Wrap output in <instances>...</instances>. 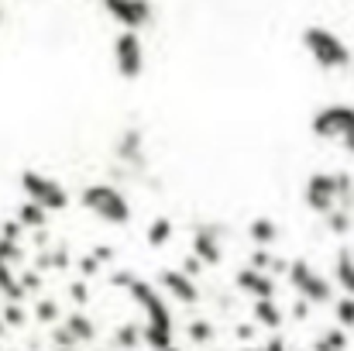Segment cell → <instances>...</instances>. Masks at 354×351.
Instances as JSON below:
<instances>
[{"label":"cell","instance_id":"1","mask_svg":"<svg viewBox=\"0 0 354 351\" xmlns=\"http://www.w3.org/2000/svg\"><path fill=\"white\" fill-rule=\"evenodd\" d=\"M127 296L138 303V310L145 314V324H141V341L151 351H169L176 341V321H172V310L169 303L162 300V293L145 282L141 276L127 286Z\"/></svg>","mask_w":354,"mask_h":351},{"label":"cell","instance_id":"2","mask_svg":"<svg viewBox=\"0 0 354 351\" xmlns=\"http://www.w3.org/2000/svg\"><path fill=\"white\" fill-rule=\"evenodd\" d=\"M80 204L93 217H100L104 224H111V228H124L131 221V214H134L131 210V200L120 193L118 186H111V183H90V186H83Z\"/></svg>","mask_w":354,"mask_h":351},{"label":"cell","instance_id":"3","mask_svg":"<svg viewBox=\"0 0 354 351\" xmlns=\"http://www.w3.org/2000/svg\"><path fill=\"white\" fill-rule=\"evenodd\" d=\"M303 45H306L310 59H313L320 69H327V73L348 69L354 59L348 42H344L341 35H334L330 28H320V24H310V28L303 31Z\"/></svg>","mask_w":354,"mask_h":351},{"label":"cell","instance_id":"4","mask_svg":"<svg viewBox=\"0 0 354 351\" xmlns=\"http://www.w3.org/2000/svg\"><path fill=\"white\" fill-rule=\"evenodd\" d=\"M21 190H24L28 204L41 207L45 214H62L69 207V190L59 179H52V176H45L38 169H24L21 172Z\"/></svg>","mask_w":354,"mask_h":351},{"label":"cell","instance_id":"5","mask_svg":"<svg viewBox=\"0 0 354 351\" xmlns=\"http://www.w3.org/2000/svg\"><path fill=\"white\" fill-rule=\"evenodd\" d=\"M286 279H289V286L299 293V300L310 303V307H320V303H330V300H334V286H330V279H324L306 258L289 262Z\"/></svg>","mask_w":354,"mask_h":351},{"label":"cell","instance_id":"6","mask_svg":"<svg viewBox=\"0 0 354 351\" xmlns=\"http://www.w3.org/2000/svg\"><path fill=\"white\" fill-rule=\"evenodd\" d=\"M310 131L320 141H344L354 131V107L351 104H330V107L317 111L310 120Z\"/></svg>","mask_w":354,"mask_h":351},{"label":"cell","instance_id":"7","mask_svg":"<svg viewBox=\"0 0 354 351\" xmlns=\"http://www.w3.org/2000/svg\"><path fill=\"white\" fill-rule=\"evenodd\" d=\"M114 66L120 80H138L145 69V45L134 31H118L114 38Z\"/></svg>","mask_w":354,"mask_h":351},{"label":"cell","instance_id":"8","mask_svg":"<svg viewBox=\"0 0 354 351\" xmlns=\"http://www.w3.org/2000/svg\"><path fill=\"white\" fill-rule=\"evenodd\" d=\"M303 200L313 214L327 217L337 210V183H334V172H313L306 179V190H303Z\"/></svg>","mask_w":354,"mask_h":351},{"label":"cell","instance_id":"9","mask_svg":"<svg viewBox=\"0 0 354 351\" xmlns=\"http://www.w3.org/2000/svg\"><path fill=\"white\" fill-rule=\"evenodd\" d=\"M114 21L120 24V31H141V28H148L151 24V17H155V7L151 3H134V0H111L107 7H104Z\"/></svg>","mask_w":354,"mask_h":351},{"label":"cell","instance_id":"10","mask_svg":"<svg viewBox=\"0 0 354 351\" xmlns=\"http://www.w3.org/2000/svg\"><path fill=\"white\" fill-rule=\"evenodd\" d=\"M158 286H162L172 300H179V303H186V307L200 303V286H196V279H189V276L179 272V269H158Z\"/></svg>","mask_w":354,"mask_h":351},{"label":"cell","instance_id":"11","mask_svg":"<svg viewBox=\"0 0 354 351\" xmlns=\"http://www.w3.org/2000/svg\"><path fill=\"white\" fill-rule=\"evenodd\" d=\"M234 286L244 296H251V303H254V300H275V296H279L275 279H272L268 272H258V269H248V265L234 276Z\"/></svg>","mask_w":354,"mask_h":351},{"label":"cell","instance_id":"12","mask_svg":"<svg viewBox=\"0 0 354 351\" xmlns=\"http://www.w3.org/2000/svg\"><path fill=\"white\" fill-rule=\"evenodd\" d=\"M193 258L200 265H221L224 262V248H221L217 228H200L193 234Z\"/></svg>","mask_w":354,"mask_h":351},{"label":"cell","instance_id":"13","mask_svg":"<svg viewBox=\"0 0 354 351\" xmlns=\"http://www.w3.org/2000/svg\"><path fill=\"white\" fill-rule=\"evenodd\" d=\"M251 324L254 327H265L268 334H279L282 331V324H286V314H282V307H279V300H254L251 303Z\"/></svg>","mask_w":354,"mask_h":351},{"label":"cell","instance_id":"14","mask_svg":"<svg viewBox=\"0 0 354 351\" xmlns=\"http://www.w3.org/2000/svg\"><path fill=\"white\" fill-rule=\"evenodd\" d=\"M62 331H66V338L73 341V348L97 338V327H93V321H90L86 314H69V317L62 321Z\"/></svg>","mask_w":354,"mask_h":351},{"label":"cell","instance_id":"15","mask_svg":"<svg viewBox=\"0 0 354 351\" xmlns=\"http://www.w3.org/2000/svg\"><path fill=\"white\" fill-rule=\"evenodd\" d=\"M330 286H341L344 296H354V251L341 248L337 258H334V282Z\"/></svg>","mask_w":354,"mask_h":351},{"label":"cell","instance_id":"16","mask_svg":"<svg viewBox=\"0 0 354 351\" xmlns=\"http://www.w3.org/2000/svg\"><path fill=\"white\" fill-rule=\"evenodd\" d=\"M248 237L254 241V248H272L279 241V224L272 217H254L248 224Z\"/></svg>","mask_w":354,"mask_h":351},{"label":"cell","instance_id":"17","mask_svg":"<svg viewBox=\"0 0 354 351\" xmlns=\"http://www.w3.org/2000/svg\"><path fill=\"white\" fill-rule=\"evenodd\" d=\"M14 221L21 224V228H28V231H45V224H48V214L41 210V207H35V204H21L17 207V214H14Z\"/></svg>","mask_w":354,"mask_h":351},{"label":"cell","instance_id":"18","mask_svg":"<svg viewBox=\"0 0 354 351\" xmlns=\"http://www.w3.org/2000/svg\"><path fill=\"white\" fill-rule=\"evenodd\" d=\"M118 155L131 165H145V152H141V134L138 131H124L118 145Z\"/></svg>","mask_w":354,"mask_h":351},{"label":"cell","instance_id":"19","mask_svg":"<svg viewBox=\"0 0 354 351\" xmlns=\"http://www.w3.org/2000/svg\"><path fill=\"white\" fill-rule=\"evenodd\" d=\"M313 351H348V331L327 327V331L313 341Z\"/></svg>","mask_w":354,"mask_h":351},{"label":"cell","instance_id":"20","mask_svg":"<svg viewBox=\"0 0 354 351\" xmlns=\"http://www.w3.org/2000/svg\"><path fill=\"white\" fill-rule=\"evenodd\" d=\"M172 231H176V228H172L169 217H155V221L148 224V244H151V248H165V244L172 241Z\"/></svg>","mask_w":354,"mask_h":351},{"label":"cell","instance_id":"21","mask_svg":"<svg viewBox=\"0 0 354 351\" xmlns=\"http://www.w3.org/2000/svg\"><path fill=\"white\" fill-rule=\"evenodd\" d=\"M114 345H118V348L134 351L138 345H141V324H120L118 331H114Z\"/></svg>","mask_w":354,"mask_h":351},{"label":"cell","instance_id":"22","mask_svg":"<svg viewBox=\"0 0 354 351\" xmlns=\"http://www.w3.org/2000/svg\"><path fill=\"white\" fill-rule=\"evenodd\" d=\"M334 321L341 331H351L354 327V296H341L334 300Z\"/></svg>","mask_w":354,"mask_h":351},{"label":"cell","instance_id":"23","mask_svg":"<svg viewBox=\"0 0 354 351\" xmlns=\"http://www.w3.org/2000/svg\"><path fill=\"white\" fill-rule=\"evenodd\" d=\"M186 338L193 345H210L214 341V324L210 321H189L186 324Z\"/></svg>","mask_w":354,"mask_h":351},{"label":"cell","instance_id":"24","mask_svg":"<svg viewBox=\"0 0 354 351\" xmlns=\"http://www.w3.org/2000/svg\"><path fill=\"white\" fill-rule=\"evenodd\" d=\"M35 317L41 324H59L62 321V310H59L55 300H35Z\"/></svg>","mask_w":354,"mask_h":351},{"label":"cell","instance_id":"25","mask_svg":"<svg viewBox=\"0 0 354 351\" xmlns=\"http://www.w3.org/2000/svg\"><path fill=\"white\" fill-rule=\"evenodd\" d=\"M334 183H337V204H351L354 200V176L348 172H334Z\"/></svg>","mask_w":354,"mask_h":351},{"label":"cell","instance_id":"26","mask_svg":"<svg viewBox=\"0 0 354 351\" xmlns=\"http://www.w3.org/2000/svg\"><path fill=\"white\" fill-rule=\"evenodd\" d=\"M327 228H330L334 234H348L354 228L351 214H348V210H334V214H327Z\"/></svg>","mask_w":354,"mask_h":351},{"label":"cell","instance_id":"27","mask_svg":"<svg viewBox=\"0 0 354 351\" xmlns=\"http://www.w3.org/2000/svg\"><path fill=\"white\" fill-rule=\"evenodd\" d=\"M28 324V314L21 310V303H7L3 307V327H24Z\"/></svg>","mask_w":354,"mask_h":351},{"label":"cell","instance_id":"28","mask_svg":"<svg viewBox=\"0 0 354 351\" xmlns=\"http://www.w3.org/2000/svg\"><path fill=\"white\" fill-rule=\"evenodd\" d=\"M134 279H138V276H134L131 269H114V272H111V286H118V289H127Z\"/></svg>","mask_w":354,"mask_h":351},{"label":"cell","instance_id":"29","mask_svg":"<svg viewBox=\"0 0 354 351\" xmlns=\"http://www.w3.org/2000/svg\"><path fill=\"white\" fill-rule=\"evenodd\" d=\"M21 231H24V228H21V224H17V221L10 217V221H3V228H0V237H3V241H17V244H21Z\"/></svg>","mask_w":354,"mask_h":351},{"label":"cell","instance_id":"30","mask_svg":"<svg viewBox=\"0 0 354 351\" xmlns=\"http://www.w3.org/2000/svg\"><path fill=\"white\" fill-rule=\"evenodd\" d=\"M258 351H289V341H286L282 331H279V334H268V341H265Z\"/></svg>","mask_w":354,"mask_h":351},{"label":"cell","instance_id":"31","mask_svg":"<svg viewBox=\"0 0 354 351\" xmlns=\"http://www.w3.org/2000/svg\"><path fill=\"white\" fill-rule=\"evenodd\" d=\"M90 255H93V258L100 262V269H104V265H111V262H114V255H118V251H114V248H107V244H100V248H93Z\"/></svg>","mask_w":354,"mask_h":351},{"label":"cell","instance_id":"32","mask_svg":"<svg viewBox=\"0 0 354 351\" xmlns=\"http://www.w3.org/2000/svg\"><path fill=\"white\" fill-rule=\"evenodd\" d=\"M80 272L90 279V276H97V272H104V269H100V262H97L93 255H86V258H80Z\"/></svg>","mask_w":354,"mask_h":351},{"label":"cell","instance_id":"33","mask_svg":"<svg viewBox=\"0 0 354 351\" xmlns=\"http://www.w3.org/2000/svg\"><path fill=\"white\" fill-rule=\"evenodd\" d=\"M69 296H73L76 303H90V289H86V282H80V279H76V282L69 286Z\"/></svg>","mask_w":354,"mask_h":351},{"label":"cell","instance_id":"34","mask_svg":"<svg viewBox=\"0 0 354 351\" xmlns=\"http://www.w3.org/2000/svg\"><path fill=\"white\" fill-rule=\"evenodd\" d=\"M234 334H237V341H244V345H248V341H254L258 327H254V324H237V327H234Z\"/></svg>","mask_w":354,"mask_h":351},{"label":"cell","instance_id":"35","mask_svg":"<svg viewBox=\"0 0 354 351\" xmlns=\"http://www.w3.org/2000/svg\"><path fill=\"white\" fill-rule=\"evenodd\" d=\"M179 272H186V276H189V279H196V276H200V272H203V265H200V262H196V258H193V255H189V258H186V262H183V269H179Z\"/></svg>","mask_w":354,"mask_h":351},{"label":"cell","instance_id":"36","mask_svg":"<svg viewBox=\"0 0 354 351\" xmlns=\"http://www.w3.org/2000/svg\"><path fill=\"white\" fill-rule=\"evenodd\" d=\"M292 317H296V321H306V317H310V303L296 300V307H292Z\"/></svg>","mask_w":354,"mask_h":351},{"label":"cell","instance_id":"37","mask_svg":"<svg viewBox=\"0 0 354 351\" xmlns=\"http://www.w3.org/2000/svg\"><path fill=\"white\" fill-rule=\"evenodd\" d=\"M344 148H348V152H354V131L348 134V138H344Z\"/></svg>","mask_w":354,"mask_h":351},{"label":"cell","instance_id":"38","mask_svg":"<svg viewBox=\"0 0 354 351\" xmlns=\"http://www.w3.org/2000/svg\"><path fill=\"white\" fill-rule=\"evenodd\" d=\"M241 351H258V348H241Z\"/></svg>","mask_w":354,"mask_h":351},{"label":"cell","instance_id":"39","mask_svg":"<svg viewBox=\"0 0 354 351\" xmlns=\"http://www.w3.org/2000/svg\"><path fill=\"white\" fill-rule=\"evenodd\" d=\"M169 351H179V348H176V345H172V348H169Z\"/></svg>","mask_w":354,"mask_h":351}]
</instances>
